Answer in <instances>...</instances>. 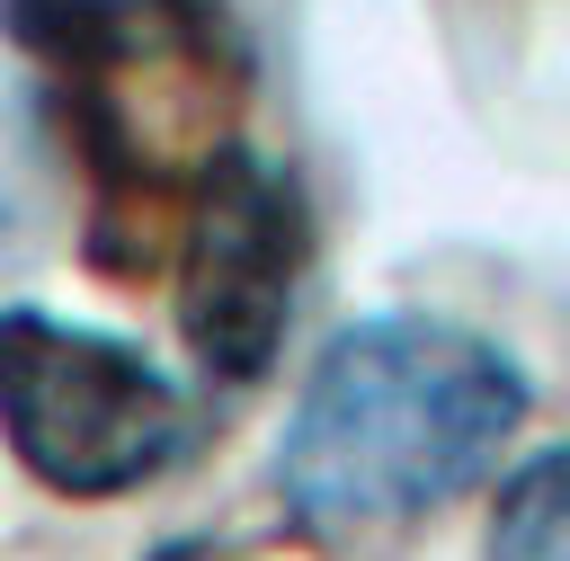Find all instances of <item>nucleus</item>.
<instances>
[{"label": "nucleus", "instance_id": "obj_4", "mask_svg": "<svg viewBox=\"0 0 570 561\" xmlns=\"http://www.w3.org/2000/svg\"><path fill=\"white\" fill-rule=\"evenodd\" d=\"M0 27L27 62L62 80H134V71L205 62L223 45L214 0H0Z\"/></svg>", "mask_w": 570, "mask_h": 561}, {"label": "nucleus", "instance_id": "obj_1", "mask_svg": "<svg viewBox=\"0 0 570 561\" xmlns=\"http://www.w3.org/2000/svg\"><path fill=\"white\" fill-rule=\"evenodd\" d=\"M525 419V374L499 338L428 312L347 321L285 419L276 499L312 534H383L472 490Z\"/></svg>", "mask_w": 570, "mask_h": 561}, {"label": "nucleus", "instance_id": "obj_5", "mask_svg": "<svg viewBox=\"0 0 570 561\" xmlns=\"http://www.w3.org/2000/svg\"><path fill=\"white\" fill-rule=\"evenodd\" d=\"M481 561H570V436L534 445L508 472V490L490 499Z\"/></svg>", "mask_w": 570, "mask_h": 561}, {"label": "nucleus", "instance_id": "obj_6", "mask_svg": "<svg viewBox=\"0 0 570 561\" xmlns=\"http://www.w3.org/2000/svg\"><path fill=\"white\" fill-rule=\"evenodd\" d=\"M142 561H232V552L205 543V534H187V543H160V552H142Z\"/></svg>", "mask_w": 570, "mask_h": 561}, {"label": "nucleus", "instance_id": "obj_3", "mask_svg": "<svg viewBox=\"0 0 570 561\" xmlns=\"http://www.w3.org/2000/svg\"><path fill=\"white\" fill-rule=\"evenodd\" d=\"M303 258H312V223L294 178L249 142H214L178 214V338L205 356V374L223 383L267 374L294 321Z\"/></svg>", "mask_w": 570, "mask_h": 561}, {"label": "nucleus", "instance_id": "obj_2", "mask_svg": "<svg viewBox=\"0 0 570 561\" xmlns=\"http://www.w3.org/2000/svg\"><path fill=\"white\" fill-rule=\"evenodd\" d=\"M0 436L45 490L116 499L187 454V383L134 338L9 303L0 312Z\"/></svg>", "mask_w": 570, "mask_h": 561}]
</instances>
